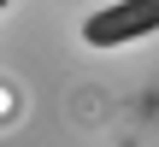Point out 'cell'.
Instances as JSON below:
<instances>
[{"label":"cell","instance_id":"cell-1","mask_svg":"<svg viewBox=\"0 0 159 147\" xmlns=\"http://www.w3.org/2000/svg\"><path fill=\"white\" fill-rule=\"evenodd\" d=\"M153 29H159V0H112L83 24V41L89 47H124V41H142Z\"/></svg>","mask_w":159,"mask_h":147},{"label":"cell","instance_id":"cell-2","mask_svg":"<svg viewBox=\"0 0 159 147\" xmlns=\"http://www.w3.org/2000/svg\"><path fill=\"white\" fill-rule=\"evenodd\" d=\"M6 6H12V0H0V12H6Z\"/></svg>","mask_w":159,"mask_h":147}]
</instances>
